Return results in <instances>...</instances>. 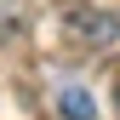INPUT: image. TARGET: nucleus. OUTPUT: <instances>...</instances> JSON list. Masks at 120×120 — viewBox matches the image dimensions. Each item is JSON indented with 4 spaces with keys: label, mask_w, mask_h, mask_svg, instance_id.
I'll return each mask as SVG.
<instances>
[{
    "label": "nucleus",
    "mask_w": 120,
    "mask_h": 120,
    "mask_svg": "<svg viewBox=\"0 0 120 120\" xmlns=\"http://www.w3.org/2000/svg\"><path fill=\"white\" fill-rule=\"evenodd\" d=\"M57 109H63V120H97V103L86 86H63L57 92Z\"/></svg>",
    "instance_id": "nucleus-1"
},
{
    "label": "nucleus",
    "mask_w": 120,
    "mask_h": 120,
    "mask_svg": "<svg viewBox=\"0 0 120 120\" xmlns=\"http://www.w3.org/2000/svg\"><path fill=\"white\" fill-rule=\"evenodd\" d=\"M74 23H86L80 40H92V46H109L114 40V17H86V11H74Z\"/></svg>",
    "instance_id": "nucleus-2"
},
{
    "label": "nucleus",
    "mask_w": 120,
    "mask_h": 120,
    "mask_svg": "<svg viewBox=\"0 0 120 120\" xmlns=\"http://www.w3.org/2000/svg\"><path fill=\"white\" fill-rule=\"evenodd\" d=\"M114 103H120V97H114Z\"/></svg>",
    "instance_id": "nucleus-3"
}]
</instances>
